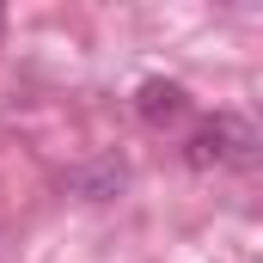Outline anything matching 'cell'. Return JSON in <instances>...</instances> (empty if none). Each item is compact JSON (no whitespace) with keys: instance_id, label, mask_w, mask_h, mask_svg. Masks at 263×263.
<instances>
[{"instance_id":"3","label":"cell","mask_w":263,"mask_h":263,"mask_svg":"<svg viewBox=\"0 0 263 263\" xmlns=\"http://www.w3.org/2000/svg\"><path fill=\"white\" fill-rule=\"evenodd\" d=\"M123 184H129V165L123 159H92V165H73L67 172V190L86 196V202H110Z\"/></svg>"},{"instance_id":"1","label":"cell","mask_w":263,"mask_h":263,"mask_svg":"<svg viewBox=\"0 0 263 263\" xmlns=\"http://www.w3.org/2000/svg\"><path fill=\"white\" fill-rule=\"evenodd\" d=\"M251 159H257V129L239 110H214L184 141V165H196V172H227V165H251Z\"/></svg>"},{"instance_id":"2","label":"cell","mask_w":263,"mask_h":263,"mask_svg":"<svg viewBox=\"0 0 263 263\" xmlns=\"http://www.w3.org/2000/svg\"><path fill=\"white\" fill-rule=\"evenodd\" d=\"M135 117H141L147 129H165V123L190 117V92H184L178 80H141V92H135Z\"/></svg>"}]
</instances>
